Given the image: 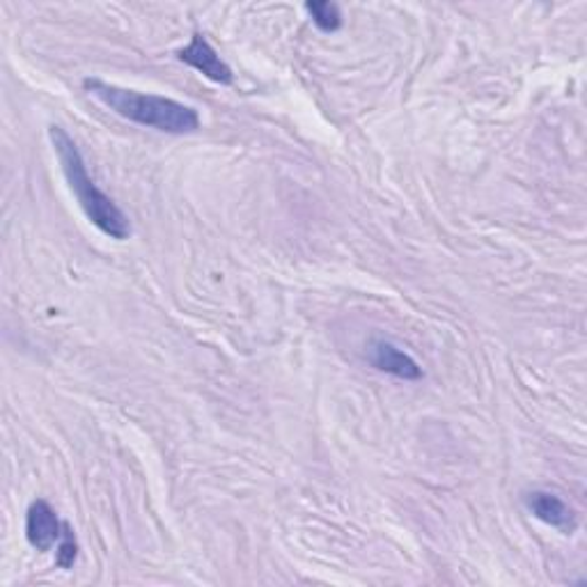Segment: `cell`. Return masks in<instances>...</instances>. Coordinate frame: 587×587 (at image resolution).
Here are the masks:
<instances>
[{
  "instance_id": "cell-1",
  "label": "cell",
  "mask_w": 587,
  "mask_h": 587,
  "mask_svg": "<svg viewBox=\"0 0 587 587\" xmlns=\"http://www.w3.org/2000/svg\"><path fill=\"white\" fill-rule=\"evenodd\" d=\"M83 88H86L95 99H99L106 108L113 110L116 116L135 124H143L148 129L175 135L195 133L200 129L198 110L177 99L127 90L101 78H86L83 80Z\"/></svg>"
},
{
  "instance_id": "cell-2",
  "label": "cell",
  "mask_w": 587,
  "mask_h": 587,
  "mask_svg": "<svg viewBox=\"0 0 587 587\" xmlns=\"http://www.w3.org/2000/svg\"><path fill=\"white\" fill-rule=\"evenodd\" d=\"M48 138L51 145L58 154L63 175L67 180L69 191L76 195V200L83 209V214L88 216L93 226L104 232L106 237L124 241L131 237V222L127 214L116 205V200L106 195L90 177L86 159H83L80 150L76 148L74 138L58 124L48 127Z\"/></svg>"
},
{
  "instance_id": "cell-3",
  "label": "cell",
  "mask_w": 587,
  "mask_h": 587,
  "mask_svg": "<svg viewBox=\"0 0 587 587\" xmlns=\"http://www.w3.org/2000/svg\"><path fill=\"white\" fill-rule=\"evenodd\" d=\"M65 533V523L58 519V512H55L46 500H35L31 502L25 514V537L28 544H31L40 553H48L53 546H58Z\"/></svg>"
},
{
  "instance_id": "cell-4",
  "label": "cell",
  "mask_w": 587,
  "mask_h": 587,
  "mask_svg": "<svg viewBox=\"0 0 587 587\" xmlns=\"http://www.w3.org/2000/svg\"><path fill=\"white\" fill-rule=\"evenodd\" d=\"M177 58L182 63H186L188 67H193L195 72H200L203 76H207L209 80L220 83V86H230V83L235 80L230 65L220 58L216 48L200 33H195L191 37V44L184 46L182 51H177Z\"/></svg>"
},
{
  "instance_id": "cell-5",
  "label": "cell",
  "mask_w": 587,
  "mask_h": 587,
  "mask_svg": "<svg viewBox=\"0 0 587 587\" xmlns=\"http://www.w3.org/2000/svg\"><path fill=\"white\" fill-rule=\"evenodd\" d=\"M523 502H525L528 512L533 514L535 519H540L542 523H546L555 530H561V533H565V535H572L574 530L578 528L576 512L567 506L561 496L553 493V491L535 489V491L525 493Z\"/></svg>"
},
{
  "instance_id": "cell-6",
  "label": "cell",
  "mask_w": 587,
  "mask_h": 587,
  "mask_svg": "<svg viewBox=\"0 0 587 587\" xmlns=\"http://www.w3.org/2000/svg\"><path fill=\"white\" fill-rule=\"evenodd\" d=\"M368 360L370 366L377 368L383 374H390L402 381H421L423 368L417 366L413 356H409L404 349H400L395 343L377 338L368 347Z\"/></svg>"
},
{
  "instance_id": "cell-7",
  "label": "cell",
  "mask_w": 587,
  "mask_h": 587,
  "mask_svg": "<svg viewBox=\"0 0 587 587\" xmlns=\"http://www.w3.org/2000/svg\"><path fill=\"white\" fill-rule=\"evenodd\" d=\"M305 10L322 33L340 31V25H343L340 6L328 3V0H311V3H305Z\"/></svg>"
},
{
  "instance_id": "cell-8",
  "label": "cell",
  "mask_w": 587,
  "mask_h": 587,
  "mask_svg": "<svg viewBox=\"0 0 587 587\" xmlns=\"http://www.w3.org/2000/svg\"><path fill=\"white\" fill-rule=\"evenodd\" d=\"M76 557H78V542L72 533L69 523H65L63 540L58 544V551H55V563H58V567H63V569H69V567H74Z\"/></svg>"
}]
</instances>
